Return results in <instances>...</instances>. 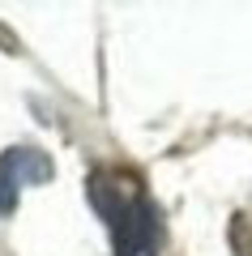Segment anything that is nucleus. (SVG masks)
I'll list each match as a JSON object with an SVG mask.
<instances>
[{"label": "nucleus", "mask_w": 252, "mask_h": 256, "mask_svg": "<svg viewBox=\"0 0 252 256\" xmlns=\"http://www.w3.org/2000/svg\"><path fill=\"white\" fill-rule=\"evenodd\" d=\"M90 205L111 230L116 256H154L158 252V210L141 192L133 175L94 171L90 175Z\"/></svg>", "instance_id": "1"}, {"label": "nucleus", "mask_w": 252, "mask_h": 256, "mask_svg": "<svg viewBox=\"0 0 252 256\" xmlns=\"http://www.w3.org/2000/svg\"><path fill=\"white\" fill-rule=\"evenodd\" d=\"M52 180V158L35 146H13L0 154V218L18 210L22 184H47Z\"/></svg>", "instance_id": "2"}, {"label": "nucleus", "mask_w": 252, "mask_h": 256, "mask_svg": "<svg viewBox=\"0 0 252 256\" xmlns=\"http://www.w3.org/2000/svg\"><path fill=\"white\" fill-rule=\"evenodd\" d=\"M226 235H231V252L235 256H252V218L248 214H235Z\"/></svg>", "instance_id": "3"}]
</instances>
